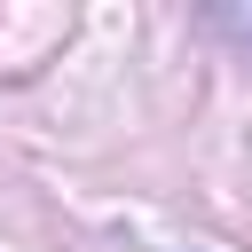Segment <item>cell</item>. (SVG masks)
Segmentation results:
<instances>
[{"label": "cell", "instance_id": "obj_1", "mask_svg": "<svg viewBox=\"0 0 252 252\" xmlns=\"http://www.w3.org/2000/svg\"><path fill=\"white\" fill-rule=\"evenodd\" d=\"M236 32H244V39H252V16H236Z\"/></svg>", "mask_w": 252, "mask_h": 252}]
</instances>
